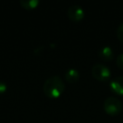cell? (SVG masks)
I'll use <instances>...</instances> for the list:
<instances>
[{
    "mask_svg": "<svg viewBox=\"0 0 123 123\" xmlns=\"http://www.w3.org/2000/svg\"><path fill=\"white\" fill-rule=\"evenodd\" d=\"M110 87L116 94L123 95V76L113 78L110 82Z\"/></svg>",
    "mask_w": 123,
    "mask_h": 123,
    "instance_id": "5",
    "label": "cell"
},
{
    "mask_svg": "<svg viewBox=\"0 0 123 123\" xmlns=\"http://www.w3.org/2000/svg\"><path fill=\"white\" fill-rule=\"evenodd\" d=\"M20 5L22 8L27 9V10H33L36 9L38 4H39V0H20Z\"/></svg>",
    "mask_w": 123,
    "mask_h": 123,
    "instance_id": "8",
    "label": "cell"
},
{
    "mask_svg": "<svg viewBox=\"0 0 123 123\" xmlns=\"http://www.w3.org/2000/svg\"><path fill=\"white\" fill-rule=\"evenodd\" d=\"M79 77H80V73H79V71H78L76 68H73V67L68 68V69L66 70L65 74H64V78H65V80H66L67 82L71 83V84L77 82V81L79 80Z\"/></svg>",
    "mask_w": 123,
    "mask_h": 123,
    "instance_id": "7",
    "label": "cell"
},
{
    "mask_svg": "<svg viewBox=\"0 0 123 123\" xmlns=\"http://www.w3.org/2000/svg\"><path fill=\"white\" fill-rule=\"evenodd\" d=\"M98 56L104 61H111V59H113L114 54H113V50L111 46L105 45V46H102L98 50Z\"/></svg>",
    "mask_w": 123,
    "mask_h": 123,
    "instance_id": "6",
    "label": "cell"
},
{
    "mask_svg": "<svg viewBox=\"0 0 123 123\" xmlns=\"http://www.w3.org/2000/svg\"><path fill=\"white\" fill-rule=\"evenodd\" d=\"M103 108L104 111L110 114V115H117L121 112L123 109V104L117 97L114 96H109L107 97L103 102Z\"/></svg>",
    "mask_w": 123,
    "mask_h": 123,
    "instance_id": "2",
    "label": "cell"
},
{
    "mask_svg": "<svg viewBox=\"0 0 123 123\" xmlns=\"http://www.w3.org/2000/svg\"><path fill=\"white\" fill-rule=\"evenodd\" d=\"M66 14L70 20H72L74 22H78L84 18L85 11L82 8V6H80L78 4H73L67 9Z\"/></svg>",
    "mask_w": 123,
    "mask_h": 123,
    "instance_id": "4",
    "label": "cell"
},
{
    "mask_svg": "<svg viewBox=\"0 0 123 123\" xmlns=\"http://www.w3.org/2000/svg\"><path fill=\"white\" fill-rule=\"evenodd\" d=\"M116 64L120 69L123 70V53H120L116 57Z\"/></svg>",
    "mask_w": 123,
    "mask_h": 123,
    "instance_id": "10",
    "label": "cell"
},
{
    "mask_svg": "<svg viewBox=\"0 0 123 123\" xmlns=\"http://www.w3.org/2000/svg\"><path fill=\"white\" fill-rule=\"evenodd\" d=\"M116 36L118 37V39L123 42V23H121L118 27H117V30H116Z\"/></svg>",
    "mask_w": 123,
    "mask_h": 123,
    "instance_id": "9",
    "label": "cell"
},
{
    "mask_svg": "<svg viewBox=\"0 0 123 123\" xmlns=\"http://www.w3.org/2000/svg\"><path fill=\"white\" fill-rule=\"evenodd\" d=\"M65 85L59 75L48 77L43 84V92L49 98H58L64 91Z\"/></svg>",
    "mask_w": 123,
    "mask_h": 123,
    "instance_id": "1",
    "label": "cell"
},
{
    "mask_svg": "<svg viewBox=\"0 0 123 123\" xmlns=\"http://www.w3.org/2000/svg\"><path fill=\"white\" fill-rule=\"evenodd\" d=\"M91 74L96 80L105 82L111 78V69L109 66H107L103 63H95L91 67Z\"/></svg>",
    "mask_w": 123,
    "mask_h": 123,
    "instance_id": "3",
    "label": "cell"
},
{
    "mask_svg": "<svg viewBox=\"0 0 123 123\" xmlns=\"http://www.w3.org/2000/svg\"><path fill=\"white\" fill-rule=\"evenodd\" d=\"M7 88H8L7 84L4 83V82H1V81H0V94L5 93V92L7 91Z\"/></svg>",
    "mask_w": 123,
    "mask_h": 123,
    "instance_id": "11",
    "label": "cell"
}]
</instances>
